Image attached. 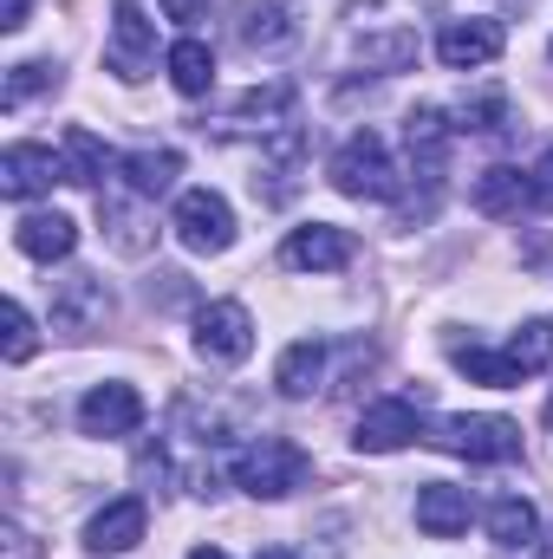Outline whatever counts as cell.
Returning <instances> with one entry per match:
<instances>
[{
  "label": "cell",
  "instance_id": "5b68a950",
  "mask_svg": "<svg viewBox=\"0 0 553 559\" xmlns=\"http://www.w3.org/2000/svg\"><path fill=\"white\" fill-rule=\"evenodd\" d=\"M196 352H202L209 365H242V358L255 352V319H248V306H242V299H209V306L196 312Z\"/></svg>",
  "mask_w": 553,
  "mask_h": 559
},
{
  "label": "cell",
  "instance_id": "d4e9b609",
  "mask_svg": "<svg viewBox=\"0 0 553 559\" xmlns=\"http://www.w3.org/2000/svg\"><path fill=\"white\" fill-rule=\"evenodd\" d=\"M138 202V195H131ZM131 202H118V195H98V222H105V235H111V248L118 254H143L150 248V235H143V222H138V209Z\"/></svg>",
  "mask_w": 553,
  "mask_h": 559
},
{
  "label": "cell",
  "instance_id": "836d02e7",
  "mask_svg": "<svg viewBox=\"0 0 553 559\" xmlns=\"http://www.w3.org/2000/svg\"><path fill=\"white\" fill-rule=\"evenodd\" d=\"M255 559H293V554H286V547H268V554H255Z\"/></svg>",
  "mask_w": 553,
  "mask_h": 559
},
{
  "label": "cell",
  "instance_id": "603a6c76",
  "mask_svg": "<svg viewBox=\"0 0 553 559\" xmlns=\"http://www.w3.org/2000/svg\"><path fill=\"white\" fill-rule=\"evenodd\" d=\"M502 358L515 365V378H534V371H548L553 365V319H528L508 345H502Z\"/></svg>",
  "mask_w": 553,
  "mask_h": 559
},
{
  "label": "cell",
  "instance_id": "ffe728a7",
  "mask_svg": "<svg viewBox=\"0 0 553 559\" xmlns=\"http://www.w3.org/2000/svg\"><path fill=\"white\" fill-rule=\"evenodd\" d=\"M59 156H66V182H79V189H98V182H105V169H118V156L92 138L85 124H72V131H66Z\"/></svg>",
  "mask_w": 553,
  "mask_h": 559
},
{
  "label": "cell",
  "instance_id": "ac0fdd59",
  "mask_svg": "<svg viewBox=\"0 0 553 559\" xmlns=\"http://www.w3.org/2000/svg\"><path fill=\"white\" fill-rule=\"evenodd\" d=\"M319 378H326V345H319V338H293V345L280 352V365H274L280 397H313Z\"/></svg>",
  "mask_w": 553,
  "mask_h": 559
},
{
  "label": "cell",
  "instance_id": "484cf974",
  "mask_svg": "<svg viewBox=\"0 0 553 559\" xmlns=\"http://www.w3.org/2000/svg\"><path fill=\"white\" fill-rule=\"evenodd\" d=\"M456 371H462L469 384H495V391L521 384V378H515V365H508L502 352H482V345H462V352H456Z\"/></svg>",
  "mask_w": 553,
  "mask_h": 559
},
{
  "label": "cell",
  "instance_id": "2e32d148",
  "mask_svg": "<svg viewBox=\"0 0 553 559\" xmlns=\"http://www.w3.org/2000/svg\"><path fill=\"white\" fill-rule=\"evenodd\" d=\"M118 176H125V189H131L138 202H156V195L176 189L183 156H176V150H131V156H118Z\"/></svg>",
  "mask_w": 553,
  "mask_h": 559
},
{
  "label": "cell",
  "instance_id": "7a4b0ae2",
  "mask_svg": "<svg viewBox=\"0 0 553 559\" xmlns=\"http://www.w3.org/2000/svg\"><path fill=\"white\" fill-rule=\"evenodd\" d=\"M332 189L352 202H391L398 195V163H391L378 131H352L332 150Z\"/></svg>",
  "mask_w": 553,
  "mask_h": 559
},
{
  "label": "cell",
  "instance_id": "44dd1931",
  "mask_svg": "<svg viewBox=\"0 0 553 559\" xmlns=\"http://www.w3.org/2000/svg\"><path fill=\"white\" fill-rule=\"evenodd\" d=\"M163 66H169V85H176L183 98H202V92L215 85V52H209L196 33H183V39L169 46V59H163Z\"/></svg>",
  "mask_w": 553,
  "mask_h": 559
},
{
  "label": "cell",
  "instance_id": "6da1fadb",
  "mask_svg": "<svg viewBox=\"0 0 553 559\" xmlns=\"http://www.w3.org/2000/svg\"><path fill=\"white\" fill-rule=\"evenodd\" d=\"M306 449H293L286 436H261V442H248V449H235L228 455V475H235V488L242 495H255V501H280V495H293L299 481H306Z\"/></svg>",
  "mask_w": 553,
  "mask_h": 559
},
{
  "label": "cell",
  "instance_id": "30bf717a",
  "mask_svg": "<svg viewBox=\"0 0 553 559\" xmlns=\"http://www.w3.org/2000/svg\"><path fill=\"white\" fill-rule=\"evenodd\" d=\"M345 261H352V235L326 228V222H306L280 241V267H293V274H339Z\"/></svg>",
  "mask_w": 553,
  "mask_h": 559
},
{
  "label": "cell",
  "instance_id": "52a82bcc",
  "mask_svg": "<svg viewBox=\"0 0 553 559\" xmlns=\"http://www.w3.org/2000/svg\"><path fill=\"white\" fill-rule=\"evenodd\" d=\"M416 436H423V417H416L411 397H378V404H365V417L352 429V449L358 455H398Z\"/></svg>",
  "mask_w": 553,
  "mask_h": 559
},
{
  "label": "cell",
  "instance_id": "cb8c5ba5",
  "mask_svg": "<svg viewBox=\"0 0 553 559\" xmlns=\"http://www.w3.org/2000/svg\"><path fill=\"white\" fill-rule=\"evenodd\" d=\"M358 59H365V72H411L416 33L411 26H398V33H358Z\"/></svg>",
  "mask_w": 553,
  "mask_h": 559
},
{
  "label": "cell",
  "instance_id": "4316f807",
  "mask_svg": "<svg viewBox=\"0 0 553 559\" xmlns=\"http://www.w3.org/2000/svg\"><path fill=\"white\" fill-rule=\"evenodd\" d=\"M0 358H7V365H26V358H33V319H26L20 299L0 306Z\"/></svg>",
  "mask_w": 553,
  "mask_h": 559
},
{
  "label": "cell",
  "instance_id": "4dcf8cb0",
  "mask_svg": "<svg viewBox=\"0 0 553 559\" xmlns=\"http://www.w3.org/2000/svg\"><path fill=\"white\" fill-rule=\"evenodd\" d=\"M209 13V0H163V20H183V26H196Z\"/></svg>",
  "mask_w": 553,
  "mask_h": 559
},
{
  "label": "cell",
  "instance_id": "7402d4cb",
  "mask_svg": "<svg viewBox=\"0 0 553 559\" xmlns=\"http://www.w3.org/2000/svg\"><path fill=\"white\" fill-rule=\"evenodd\" d=\"M534 534H541V514H534L521 495H502V501L489 508V540H495V547H534Z\"/></svg>",
  "mask_w": 553,
  "mask_h": 559
},
{
  "label": "cell",
  "instance_id": "277c9868",
  "mask_svg": "<svg viewBox=\"0 0 553 559\" xmlns=\"http://www.w3.org/2000/svg\"><path fill=\"white\" fill-rule=\"evenodd\" d=\"M436 449L469 455V462H515L521 455V423L508 417H443L430 429Z\"/></svg>",
  "mask_w": 553,
  "mask_h": 559
},
{
  "label": "cell",
  "instance_id": "3957f363",
  "mask_svg": "<svg viewBox=\"0 0 553 559\" xmlns=\"http://www.w3.org/2000/svg\"><path fill=\"white\" fill-rule=\"evenodd\" d=\"M169 228H176V241H183L189 254H222V248H235V209H228V195H215V189H183Z\"/></svg>",
  "mask_w": 553,
  "mask_h": 559
},
{
  "label": "cell",
  "instance_id": "d6986e66",
  "mask_svg": "<svg viewBox=\"0 0 553 559\" xmlns=\"http://www.w3.org/2000/svg\"><path fill=\"white\" fill-rule=\"evenodd\" d=\"M293 7L286 0H255V7H242V46H255V52H280V46H293Z\"/></svg>",
  "mask_w": 553,
  "mask_h": 559
},
{
  "label": "cell",
  "instance_id": "1f68e13d",
  "mask_svg": "<svg viewBox=\"0 0 553 559\" xmlns=\"http://www.w3.org/2000/svg\"><path fill=\"white\" fill-rule=\"evenodd\" d=\"M26 7H33V0H0V26L20 33V26H26Z\"/></svg>",
  "mask_w": 553,
  "mask_h": 559
},
{
  "label": "cell",
  "instance_id": "5bb4252c",
  "mask_svg": "<svg viewBox=\"0 0 553 559\" xmlns=\"http://www.w3.org/2000/svg\"><path fill=\"white\" fill-rule=\"evenodd\" d=\"M143 527H150V508H143L138 495H125V501H111V508L92 514L85 547H92V554H131L143 540Z\"/></svg>",
  "mask_w": 553,
  "mask_h": 559
},
{
  "label": "cell",
  "instance_id": "f546056e",
  "mask_svg": "<svg viewBox=\"0 0 553 559\" xmlns=\"http://www.w3.org/2000/svg\"><path fill=\"white\" fill-rule=\"evenodd\" d=\"M528 176H534V202H541V209H553V150H541V163H534Z\"/></svg>",
  "mask_w": 553,
  "mask_h": 559
},
{
  "label": "cell",
  "instance_id": "7c38bea8",
  "mask_svg": "<svg viewBox=\"0 0 553 559\" xmlns=\"http://www.w3.org/2000/svg\"><path fill=\"white\" fill-rule=\"evenodd\" d=\"M143 423V397L131 384H98L79 397V429L85 436H131Z\"/></svg>",
  "mask_w": 553,
  "mask_h": 559
},
{
  "label": "cell",
  "instance_id": "8992f818",
  "mask_svg": "<svg viewBox=\"0 0 553 559\" xmlns=\"http://www.w3.org/2000/svg\"><path fill=\"white\" fill-rule=\"evenodd\" d=\"M105 319H111V286L98 274H72L52 286V332L92 338V332H105Z\"/></svg>",
  "mask_w": 553,
  "mask_h": 559
},
{
  "label": "cell",
  "instance_id": "9c48e42d",
  "mask_svg": "<svg viewBox=\"0 0 553 559\" xmlns=\"http://www.w3.org/2000/svg\"><path fill=\"white\" fill-rule=\"evenodd\" d=\"M52 182H66V156H59V150H46V143H7V150H0V189H7L13 202L46 195Z\"/></svg>",
  "mask_w": 553,
  "mask_h": 559
},
{
  "label": "cell",
  "instance_id": "9a60e30c",
  "mask_svg": "<svg viewBox=\"0 0 553 559\" xmlns=\"http://www.w3.org/2000/svg\"><path fill=\"white\" fill-rule=\"evenodd\" d=\"M416 527L430 540H456L469 527V488H449V481H423L416 488Z\"/></svg>",
  "mask_w": 553,
  "mask_h": 559
},
{
  "label": "cell",
  "instance_id": "4fadbf2b",
  "mask_svg": "<svg viewBox=\"0 0 553 559\" xmlns=\"http://www.w3.org/2000/svg\"><path fill=\"white\" fill-rule=\"evenodd\" d=\"M13 248H20L26 261H66V254L79 248V222H72V215H59V209L20 215V222H13Z\"/></svg>",
  "mask_w": 553,
  "mask_h": 559
},
{
  "label": "cell",
  "instance_id": "ba28073f",
  "mask_svg": "<svg viewBox=\"0 0 553 559\" xmlns=\"http://www.w3.org/2000/svg\"><path fill=\"white\" fill-rule=\"evenodd\" d=\"M150 59H156V26L143 20L138 0H118V7H111V46H105V66H111L118 79H143Z\"/></svg>",
  "mask_w": 553,
  "mask_h": 559
},
{
  "label": "cell",
  "instance_id": "f1b7e54d",
  "mask_svg": "<svg viewBox=\"0 0 553 559\" xmlns=\"http://www.w3.org/2000/svg\"><path fill=\"white\" fill-rule=\"evenodd\" d=\"M495 118H502V98H475V105H462L456 131H495Z\"/></svg>",
  "mask_w": 553,
  "mask_h": 559
},
{
  "label": "cell",
  "instance_id": "8fae6325",
  "mask_svg": "<svg viewBox=\"0 0 553 559\" xmlns=\"http://www.w3.org/2000/svg\"><path fill=\"white\" fill-rule=\"evenodd\" d=\"M495 52H502V26L495 20H443V33H436V59L449 72H475Z\"/></svg>",
  "mask_w": 553,
  "mask_h": 559
},
{
  "label": "cell",
  "instance_id": "d6a6232c",
  "mask_svg": "<svg viewBox=\"0 0 553 559\" xmlns=\"http://www.w3.org/2000/svg\"><path fill=\"white\" fill-rule=\"evenodd\" d=\"M189 559H228V554H222V547H196Z\"/></svg>",
  "mask_w": 553,
  "mask_h": 559
},
{
  "label": "cell",
  "instance_id": "e575fe53",
  "mask_svg": "<svg viewBox=\"0 0 553 559\" xmlns=\"http://www.w3.org/2000/svg\"><path fill=\"white\" fill-rule=\"evenodd\" d=\"M548 423H553V397H548Z\"/></svg>",
  "mask_w": 553,
  "mask_h": 559
},
{
  "label": "cell",
  "instance_id": "e0dca14e",
  "mask_svg": "<svg viewBox=\"0 0 553 559\" xmlns=\"http://www.w3.org/2000/svg\"><path fill=\"white\" fill-rule=\"evenodd\" d=\"M528 202H534V176H521L508 163H495V169L475 176V209L482 215H521Z\"/></svg>",
  "mask_w": 553,
  "mask_h": 559
},
{
  "label": "cell",
  "instance_id": "83f0119b",
  "mask_svg": "<svg viewBox=\"0 0 553 559\" xmlns=\"http://www.w3.org/2000/svg\"><path fill=\"white\" fill-rule=\"evenodd\" d=\"M46 85H59V66L26 59V66H13V72H7V92H0V98H7V111H13V105H26V98H33V92H46Z\"/></svg>",
  "mask_w": 553,
  "mask_h": 559
}]
</instances>
